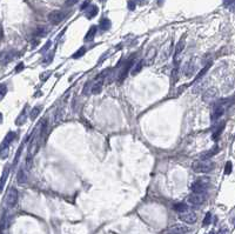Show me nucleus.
Segmentation results:
<instances>
[{"label":"nucleus","mask_w":235,"mask_h":234,"mask_svg":"<svg viewBox=\"0 0 235 234\" xmlns=\"http://www.w3.org/2000/svg\"><path fill=\"white\" fill-rule=\"evenodd\" d=\"M215 166V164L209 159H199L192 164V169L195 173H209Z\"/></svg>","instance_id":"nucleus-1"},{"label":"nucleus","mask_w":235,"mask_h":234,"mask_svg":"<svg viewBox=\"0 0 235 234\" xmlns=\"http://www.w3.org/2000/svg\"><path fill=\"white\" fill-rule=\"evenodd\" d=\"M14 138H15V133L14 132H10L6 136V138L4 139V141H2L1 146H0V158L1 159H5L8 155V146L14 140Z\"/></svg>","instance_id":"nucleus-2"},{"label":"nucleus","mask_w":235,"mask_h":234,"mask_svg":"<svg viewBox=\"0 0 235 234\" xmlns=\"http://www.w3.org/2000/svg\"><path fill=\"white\" fill-rule=\"evenodd\" d=\"M179 219L181 221L188 224V225H193V224H195L196 220H198V215H196L195 212L187 210L185 211V212H182V213H179Z\"/></svg>","instance_id":"nucleus-3"},{"label":"nucleus","mask_w":235,"mask_h":234,"mask_svg":"<svg viewBox=\"0 0 235 234\" xmlns=\"http://www.w3.org/2000/svg\"><path fill=\"white\" fill-rule=\"evenodd\" d=\"M204 200H206L204 193H192L187 198V203L192 206H200L204 203Z\"/></svg>","instance_id":"nucleus-4"},{"label":"nucleus","mask_w":235,"mask_h":234,"mask_svg":"<svg viewBox=\"0 0 235 234\" xmlns=\"http://www.w3.org/2000/svg\"><path fill=\"white\" fill-rule=\"evenodd\" d=\"M207 187H208V181L204 179H199L192 184L191 190H192L193 193H204Z\"/></svg>","instance_id":"nucleus-5"},{"label":"nucleus","mask_w":235,"mask_h":234,"mask_svg":"<svg viewBox=\"0 0 235 234\" xmlns=\"http://www.w3.org/2000/svg\"><path fill=\"white\" fill-rule=\"evenodd\" d=\"M66 17H67V13L64 12V11H53L48 14V20L51 21V24L58 25L60 24Z\"/></svg>","instance_id":"nucleus-6"},{"label":"nucleus","mask_w":235,"mask_h":234,"mask_svg":"<svg viewBox=\"0 0 235 234\" xmlns=\"http://www.w3.org/2000/svg\"><path fill=\"white\" fill-rule=\"evenodd\" d=\"M18 203V191L15 188H11L6 195V205L8 207H14Z\"/></svg>","instance_id":"nucleus-7"},{"label":"nucleus","mask_w":235,"mask_h":234,"mask_svg":"<svg viewBox=\"0 0 235 234\" xmlns=\"http://www.w3.org/2000/svg\"><path fill=\"white\" fill-rule=\"evenodd\" d=\"M223 113H225V106L222 105V102H220V104H216V105L213 107L210 118H212L213 121H215V120H219L220 118L222 117Z\"/></svg>","instance_id":"nucleus-8"},{"label":"nucleus","mask_w":235,"mask_h":234,"mask_svg":"<svg viewBox=\"0 0 235 234\" xmlns=\"http://www.w3.org/2000/svg\"><path fill=\"white\" fill-rule=\"evenodd\" d=\"M133 65H134V59H130V60H128V61L126 62L125 67L122 68V69L120 71V73H119V78H118L119 82H122V81H124V79L127 77V73L130 72V68H132Z\"/></svg>","instance_id":"nucleus-9"},{"label":"nucleus","mask_w":235,"mask_h":234,"mask_svg":"<svg viewBox=\"0 0 235 234\" xmlns=\"http://www.w3.org/2000/svg\"><path fill=\"white\" fill-rule=\"evenodd\" d=\"M166 234H188V228L182 225H174L168 228Z\"/></svg>","instance_id":"nucleus-10"},{"label":"nucleus","mask_w":235,"mask_h":234,"mask_svg":"<svg viewBox=\"0 0 235 234\" xmlns=\"http://www.w3.org/2000/svg\"><path fill=\"white\" fill-rule=\"evenodd\" d=\"M38 149H39V136H37L35 139H33L28 148V157L33 158V155L37 153Z\"/></svg>","instance_id":"nucleus-11"},{"label":"nucleus","mask_w":235,"mask_h":234,"mask_svg":"<svg viewBox=\"0 0 235 234\" xmlns=\"http://www.w3.org/2000/svg\"><path fill=\"white\" fill-rule=\"evenodd\" d=\"M98 12H99L98 6H95V5H88V7L86 8V17L88 19H92L98 14Z\"/></svg>","instance_id":"nucleus-12"},{"label":"nucleus","mask_w":235,"mask_h":234,"mask_svg":"<svg viewBox=\"0 0 235 234\" xmlns=\"http://www.w3.org/2000/svg\"><path fill=\"white\" fill-rule=\"evenodd\" d=\"M13 54L11 52H0V62L2 65H6L13 59Z\"/></svg>","instance_id":"nucleus-13"},{"label":"nucleus","mask_w":235,"mask_h":234,"mask_svg":"<svg viewBox=\"0 0 235 234\" xmlns=\"http://www.w3.org/2000/svg\"><path fill=\"white\" fill-rule=\"evenodd\" d=\"M97 27L95 26H92L89 30H88V32H87V34L85 36V38H84V40H85V43H89V41H92L93 39L95 38V34H97Z\"/></svg>","instance_id":"nucleus-14"},{"label":"nucleus","mask_w":235,"mask_h":234,"mask_svg":"<svg viewBox=\"0 0 235 234\" xmlns=\"http://www.w3.org/2000/svg\"><path fill=\"white\" fill-rule=\"evenodd\" d=\"M17 180H18V182L20 184V185L25 184L26 181H27V174H26V172H25V169H24V168H20V169L18 171Z\"/></svg>","instance_id":"nucleus-15"},{"label":"nucleus","mask_w":235,"mask_h":234,"mask_svg":"<svg viewBox=\"0 0 235 234\" xmlns=\"http://www.w3.org/2000/svg\"><path fill=\"white\" fill-rule=\"evenodd\" d=\"M220 149H219V146H214L213 149H210L208 152H204V153L201 154V157H200V159H209L212 155H214V154H216Z\"/></svg>","instance_id":"nucleus-16"},{"label":"nucleus","mask_w":235,"mask_h":234,"mask_svg":"<svg viewBox=\"0 0 235 234\" xmlns=\"http://www.w3.org/2000/svg\"><path fill=\"white\" fill-rule=\"evenodd\" d=\"M173 208H174V211H176L178 213H182V212H185V211L188 210V206H187V203H178L174 205Z\"/></svg>","instance_id":"nucleus-17"},{"label":"nucleus","mask_w":235,"mask_h":234,"mask_svg":"<svg viewBox=\"0 0 235 234\" xmlns=\"http://www.w3.org/2000/svg\"><path fill=\"white\" fill-rule=\"evenodd\" d=\"M100 28H101V31H108L109 28H111V20L109 19H101V21H100Z\"/></svg>","instance_id":"nucleus-18"},{"label":"nucleus","mask_w":235,"mask_h":234,"mask_svg":"<svg viewBox=\"0 0 235 234\" xmlns=\"http://www.w3.org/2000/svg\"><path fill=\"white\" fill-rule=\"evenodd\" d=\"M143 62L142 60H140L139 62H136V65L134 66V68H130V73L133 74V75H135V74H138L140 71H141V68H142L143 66Z\"/></svg>","instance_id":"nucleus-19"},{"label":"nucleus","mask_w":235,"mask_h":234,"mask_svg":"<svg viewBox=\"0 0 235 234\" xmlns=\"http://www.w3.org/2000/svg\"><path fill=\"white\" fill-rule=\"evenodd\" d=\"M7 178H8V168H5V171H4V173H2V178L0 179V191L4 188Z\"/></svg>","instance_id":"nucleus-20"},{"label":"nucleus","mask_w":235,"mask_h":234,"mask_svg":"<svg viewBox=\"0 0 235 234\" xmlns=\"http://www.w3.org/2000/svg\"><path fill=\"white\" fill-rule=\"evenodd\" d=\"M217 128H219V129H216V131L214 132V134H213V139H214V140L219 139L220 134H221V133L223 132V128H225V123H222L221 125H220V126H219V127H217Z\"/></svg>","instance_id":"nucleus-21"},{"label":"nucleus","mask_w":235,"mask_h":234,"mask_svg":"<svg viewBox=\"0 0 235 234\" xmlns=\"http://www.w3.org/2000/svg\"><path fill=\"white\" fill-rule=\"evenodd\" d=\"M85 52H86V48H85V47H81L78 52H75V54H73V58H74V59H78V58H80V56H84Z\"/></svg>","instance_id":"nucleus-22"},{"label":"nucleus","mask_w":235,"mask_h":234,"mask_svg":"<svg viewBox=\"0 0 235 234\" xmlns=\"http://www.w3.org/2000/svg\"><path fill=\"white\" fill-rule=\"evenodd\" d=\"M7 93V87L6 85H4V84H1L0 85V100L5 97V94Z\"/></svg>","instance_id":"nucleus-23"},{"label":"nucleus","mask_w":235,"mask_h":234,"mask_svg":"<svg viewBox=\"0 0 235 234\" xmlns=\"http://www.w3.org/2000/svg\"><path fill=\"white\" fill-rule=\"evenodd\" d=\"M34 34H35L37 37H43V36L46 34V30H45L43 27H40V28H38L37 31L34 32Z\"/></svg>","instance_id":"nucleus-24"},{"label":"nucleus","mask_w":235,"mask_h":234,"mask_svg":"<svg viewBox=\"0 0 235 234\" xmlns=\"http://www.w3.org/2000/svg\"><path fill=\"white\" fill-rule=\"evenodd\" d=\"M210 219H212V214L210 213H207L206 216H204V226H207V225H209L210 224Z\"/></svg>","instance_id":"nucleus-25"},{"label":"nucleus","mask_w":235,"mask_h":234,"mask_svg":"<svg viewBox=\"0 0 235 234\" xmlns=\"http://www.w3.org/2000/svg\"><path fill=\"white\" fill-rule=\"evenodd\" d=\"M40 108H41L40 106H39V107L37 106V107H34V108H33V111H32V113H31V118H32V119H34V118L37 117V114L39 113V112H40Z\"/></svg>","instance_id":"nucleus-26"},{"label":"nucleus","mask_w":235,"mask_h":234,"mask_svg":"<svg viewBox=\"0 0 235 234\" xmlns=\"http://www.w3.org/2000/svg\"><path fill=\"white\" fill-rule=\"evenodd\" d=\"M225 173H226V174H230V173H232V162H230V161H228V162L226 164Z\"/></svg>","instance_id":"nucleus-27"},{"label":"nucleus","mask_w":235,"mask_h":234,"mask_svg":"<svg viewBox=\"0 0 235 234\" xmlns=\"http://www.w3.org/2000/svg\"><path fill=\"white\" fill-rule=\"evenodd\" d=\"M78 1H79V0H66V4H65V5L67 7H71V6H73V5H75Z\"/></svg>","instance_id":"nucleus-28"},{"label":"nucleus","mask_w":235,"mask_h":234,"mask_svg":"<svg viewBox=\"0 0 235 234\" xmlns=\"http://www.w3.org/2000/svg\"><path fill=\"white\" fill-rule=\"evenodd\" d=\"M135 6H136V4L133 1V0H130V1H128V8H130V11L135 10Z\"/></svg>","instance_id":"nucleus-29"},{"label":"nucleus","mask_w":235,"mask_h":234,"mask_svg":"<svg viewBox=\"0 0 235 234\" xmlns=\"http://www.w3.org/2000/svg\"><path fill=\"white\" fill-rule=\"evenodd\" d=\"M225 5L228 6H233L234 5V0H225Z\"/></svg>","instance_id":"nucleus-30"},{"label":"nucleus","mask_w":235,"mask_h":234,"mask_svg":"<svg viewBox=\"0 0 235 234\" xmlns=\"http://www.w3.org/2000/svg\"><path fill=\"white\" fill-rule=\"evenodd\" d=\"M88 5H89V1L87 0L86 2H84V4L81 5V10H85V8H87V7H88Z\"/></svg>","instance_id":"nucleus-31"},{"label":"nucleus","mask_w":235,"mask_h":234,"mask_svg":"<svg viewBox=\"0 0 235 234\" xmlns=\"http://www.w3.org/2000/svg\"><path fill=\"white\" fill-rule=\"evenodd\" d=\"M23 68H24V65H23V64H20V65H18V67L15 68V71L19 72V71H20V69H23Z\"/></svg>","instance_id":"nucleus-32"},{"label":"nucleus","mask_w":235,"mask_h":234,"mask_svg":"<svg viewBox=\"0 0 235 234\" xmlns=\"http://www.w3.org/2000/svg\"><path fill=\"white\" fill-rule=\"evenodd\" d=\"M210 234H215V233H214V232H210Z\"/></svg>","instance_id":"nucleus-33"},{"label":"nucleus","mask_w":235,"mask_h":234,"mask_svg":"<svg viewBox=\"0 0 235 234\" xmlns=\"http://www.w3.org/2000/svg\"><path fill=\"white\" fill-rule=\"evenodd\" d=\"M101 1H105V0H101Z\"/></svg>","instance_id":"nucleus-34"}]
</instances>
